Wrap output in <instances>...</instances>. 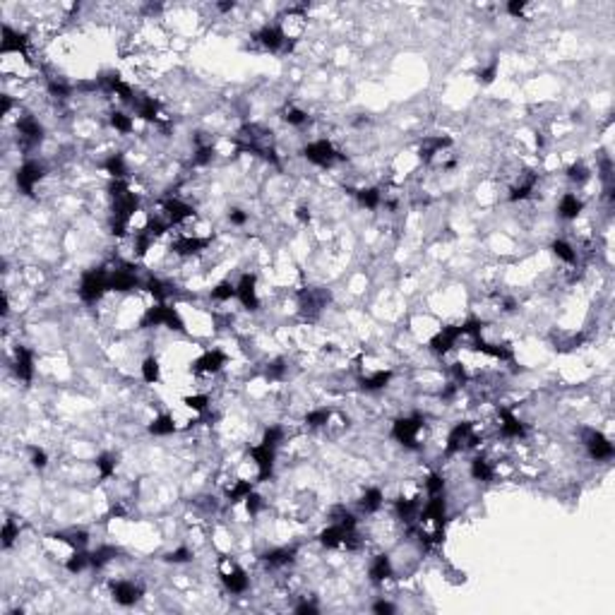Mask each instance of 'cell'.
I'll return each instance as SVG.
<instances>
[{
    "instance_id": "6da1fadb",
    "label": "cell",
    "mask_w": 615,
    "mask_h": 615,
    "mask_svg": "<svg viewBox=\"0 0 615 615\" xmlns=\"http://www.w3.org/2000/svg\"><path fill=\"white\" fill-rule=\"evenodd\" d=\"M142 594H144L142 584L135 582V579H118V582H111V596H114V601L121 603V606H133V603L140 601Z\"/></svg>"
},
{
    "instance_id": "7a4b0ae2",
    "label": "cell",
    "mask_w": 615,
    "mask_h": 615,
    "mask_svg": "<svg viewBox=\"0 0 615 615\" xmlns=\"http://www.w3.org/2000/svg\"><path fill=\"white\" fill-rule=\"evenodd\" d=\"M584 210V200L577 193H562L560 202H557V217L565 222H577L579 214Z\"/></svg>"
},
{
    "instance_id": "3957f363",
    "label": "cell",
    "mask_w": 615,
    "mask_h": 615,
    "mask_svg": "<svg viewBox=\"0 0 615 615\" xmlns=\"http://www.w3.org/2000/svg\"><path fill=\"white\" fill-rule=\"evenodd\" d=\"M140 370H142V380L149 382V385H156L161 377V365H159V358L156 356H147L142 360V365H140Z\"/></svg>"
}]
</instances>
